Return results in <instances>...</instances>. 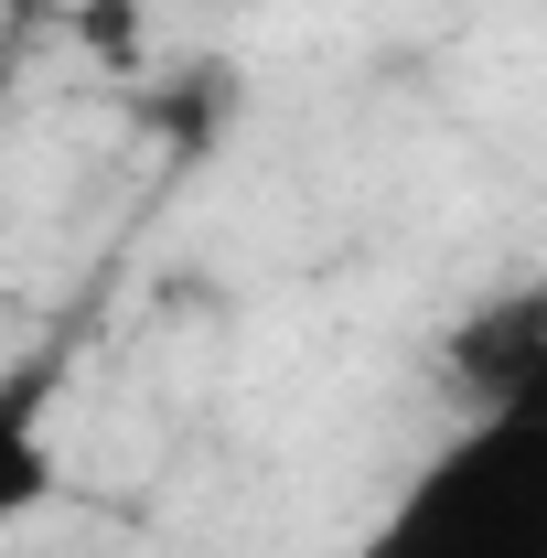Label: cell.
<instances>
[{"label":"cell","instance_id":"cell-1","mask_svg":"<svg viewBox=\"0 0 547 558\" xmlns=\"http://www.w3.org/2000/svg\"><path fill=\"white\" fill-rule=\"evenodd\" d=\"M462 398L343 558H547V290L462 333Z\"/></svg>","mask_w":547,"mask_h":558},{"label":"cell","instance_id":"cell-2","mask_svg":"<svg viewBox=\"0 0 547 558\" xmlns=\"http://www.w3.org/2000/svg\"><path fill=\"white\" fill-rule=\"evenodd\" d=\"M75 387V354L65 344H33L0 365V526L44 515L65 494V451H54V409Z\"/></svg>","mask_w":547,"mask_h":558}]
</instances>
